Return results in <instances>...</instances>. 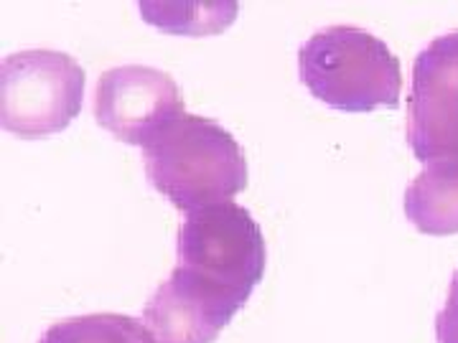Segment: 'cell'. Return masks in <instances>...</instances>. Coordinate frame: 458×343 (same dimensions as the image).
I'll use <instances>...</instances> for the list:
<instances>
[{
  "label": "cell",
  "mask_w": 458,
  "mask_h": 343,
  "mask_svg": "<svg viewBox=\"0 0 458 343\" xmlns=\"http://www.w3.org/2000/svg\"><path fill=\"white\" fill-rule=\"evenodd\" d=\"M436 336L438 343H458V272L451 282L448 300L436 318Z\"/></svg>",
  "instance_id": "10"
},
{
  "label": "cell",
  "mask_w": 458,
  "mask_h": 343,
  "mask_svg": "<svg viewBox=\"0 0 458 343\" xmlns=\"http://www.w3.org/2000/svg\"><path fill=\"white\" fill-rule=\"evenodd\" d=\"M408 143L420 163L458 161V31L438 36L415 59Z\"/></svg>",
  "instance_id": "5"
},
{
  "label": "cell",
  "mask_w": 458,
  "mask_h": 343,
  "mask_svg": "<svg viewBox=\"0 0 458 343\" xmlns=\"http://www.w3.org/2000/svg\"><path fill=\"white\" fill-rule=\"evenodd\" d=\"M82 64L64 51L11 54L0 64V120L18 138L36 140L69 128L84 97Z\"/></svg>",
  "instance_id": "4"
},
{
  "label": "cell",
  "mask_w": 458,
  "mask_h": 343,
  "mask_svg": "<svg viewBox=\"0 0 458 343\" xmlns=\"http://www.w3.org/2000/svg\"><path fill=\"white\" fill-rule=\"evenodd\" d=\"M183 114L179 84L153 66H114L98 82L95 117L128 146L146 147Z\"/></svg>",
  "instance_id": "6"
},
{
  "label": "cell",
  "mask_w": 458,
  "mask_h": 343,
  "mask_svg": "<svg viewBox=\"0 0 458 343\" xmlns=\"http://www.w3.org/2000/svg\"><path fill=\"white\" fill-rule=\"evenodd\" d=\"M140 13L168 33H219L237 16V3H140Z\"/></svg>",
  "instance_id": "9"
},
{
  "label": "cell",
  "mask_w": 458,
  "mask_h": 343,
  "mask_svg": "<svg viewBox=\"0 0 458 343\" xmlns=\"http://www.w3.org/2000/svg\"><path fill=\"white\" fill-rule=\"evenodd\" d=\"M301 82L313 97L344 113L397 107L403 71L390 46L354 26L313 33L298 51Z\"/></svg>",
  "instance_id": "3"
},
{
  "label": "cell",
  "mask_w": 458,
  "mask_h": 343,
  "mask_svg": "<svg viewBox=\"0 0 458 343\" xmlns=\"http://www.w3.org/2000/svg\"><path fill=\"white\" fill-rule=\"evenodd\" d=\"M150 183L183 212L227 204L247 188L245 150L219 122L183 113L146 147Z\"/></svg>",
  "instance_id": "2"
},
{
  "label": "cell",
  "mask_w": 458,
  "mask_h": 343,
  "mask_svg": "<svg viewBox=\"0 0 458 343\" xmlns=\"http://www.w3.org/2000/svg\"><path fill=\"white\" fill-rule=\"evenodd\" d=\"M176 257L165 282L227 328L260 285L267 249L252 213L227 201L186 213Z\"/></svg>",
  "instance_id": "1"
},
{
  "label": "cell",
  "mask_w": 458,
  "mask_h": 343,
  "mask_svg": "<svg viewBox=\"0 0 458 343\" xmlns=\"http://www.w3.org/2000/svg\"><path fill=\"white\" fill-rule=\"evenodd\" d=\"M405 213L423 234H458V161L428 163L405 191Z\"/></svg>",
  "instance_id": "7"
},
{
  "label": "cell",
  "mask_w": 458,
  "mask_h": 343,
  "mask_svg": "<svg viewBox=\"0 0 458 343\" xmlns=\"http://www.w3.org/2000/svg\"><path fill=\"white\" fill-rule=\"evenodd\" d=\"M38 343H156L146 323L120 313H92L69 318L41 336Z\"/></svg>",
  "instance_id": "8"
}]
</instances>
